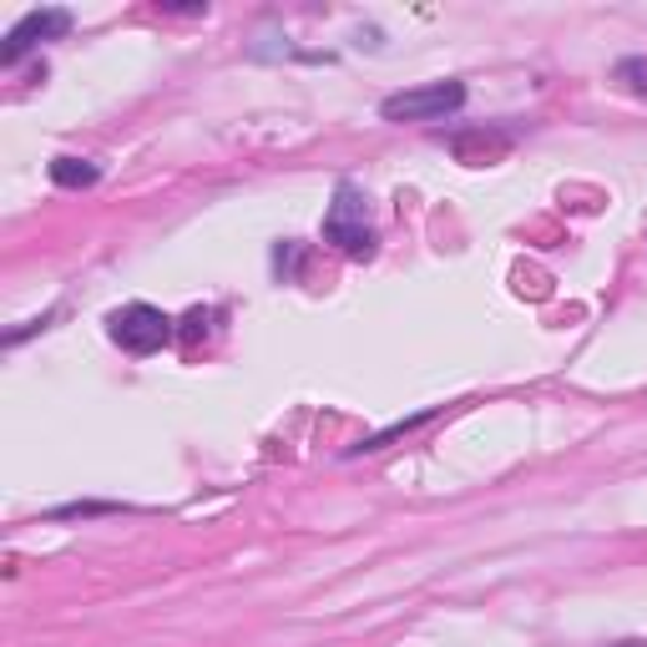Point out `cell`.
<instances>
[{"instance_id": "1", "label": "cell", "mask_w": 647, "mask_h": 647, "mask_svg": "<svg viewBox=\"0 0 647 647\" xmlns=\"http://www.w3.org/2000/svg\"><path fill=\"white\" fill-rule=\"evenodd\" d=\"M324 238L335 243L339 253H349V258H370L374 253V229H370V213H364V198L354 182H339L335 188V203L324 213Z\"/></svg>"}, {"instance_id": "2", "label": "cell", "mask_w": 647, "mask_h": 647, "mask_svg": "<svg viewBox=\"0 0 647 647\" xmlns=\"http://www.w3.org/2000/svg\"><path fill=\"white\" fill-rule=\"evenodd\" d=\"M466 107V86L460 82H435V86H415V92H395L380 102L384 121H445Z\"/></svg>"}, {"instance_id": "3", "label": "cell", "mask_w": 647, "mask_h": 647, "mask_svg": "<svg viewBox=\"0 0 647 647\" xmlns=\"http://www.w3.org/2000/svg\"><path fill=\"white\" fill-rule=\"evenodd\" d=\"M107 329L127 354H152V349H162L172 339V319L162 309H152V304H121L107 319Z\"/></svg>"}, {"instance_id": "4", "label": "cell", "mask_w": 647, "mask_h": 647, "mask_svg": "<svg viewBox=\"0 0 647 647\" xmlns=\"http://www.w3.org/2000/svg\"><path fill=\"white\" fill-rule=\"evenodd\" d=\"M66 31H72V11H66V6H46V11L21 15V21L11 25L6 46H0V61H6V66H15L25 51H36L41 41H61Z\"/></svg>"}, {"instance_id": "5", "label": "cell", "mask_w": 647, "mask_h": 647, "mask_svg": "<svg viewBox=\"0 0 647 647\" xmlns=\"http://www.w3.org/2000/svg\"><path fill=\"white\" fill-rule=\"evenodd\" d=\"M51 182H56V188H96V182H102V168L86 162V157H56V162H51Z\"/></svg>"}, {"instance_id": "6", "label": "cell", "mask_w": 647, "mask_h": 647, "mask_svg": "<svg viewBox=\"0 0 647 647\" xmlns=\"http://www.w3.org/2000/svg\"><path fill=\"white\" fill-rule=\"evenodd\" d=\"M617 76H623V82L633 86L637 96H647V56H627V61H617Z\"/></svg>"}, {"instance_id": "7", "label": "cell", "mask_w": 647, "mask_h": 647, "mask_svg": "<svg viewBox=\"0 0 647 647\" xmlns=\"http://www.w3.org/2000/svg\"><path fill=\"white\" fill-rule=\"evenodd\" d=\"M117 511V506H96V501H82V506H61V511H51L56 521H66V516H107Z\"/></svg>"}]
</instances>
